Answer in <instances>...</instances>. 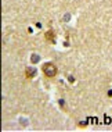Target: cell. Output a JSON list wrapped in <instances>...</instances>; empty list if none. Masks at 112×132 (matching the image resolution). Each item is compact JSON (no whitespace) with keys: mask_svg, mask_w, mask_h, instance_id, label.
I'll return each mask as SVG.
<instances>
[{"mask_svg":"<svg viewBox=\"0 0 112 132\" xmlns=\"http://www.w3.org/2000/svg\"><path fill=\"white\" fill-rule=\"evenodd\" d=\"M44 38H46V40H48V42H50V43H55V38H54V32L53 31H47L46 32V35H44Z\"/></svg>","mask_w":112,"mask_h":132,"instance_id":"cell-3","label":"cell"},{"mask_svg":"<svg viewBox=\"0 0 112 132\" xmlns=\"http://www.w3.org/2000/svg\"><path fill=\"white\" fill-rule=\"evenodd\" d=\"M37 74V71H36V68H33V67H28V68L25 70V75H26V78H35V75Z\"/></svg>","mask_w":112,"mask_h":132,"instance_id":"cell-2","label":"cell"},{"mask_svg":"<svg viewBox=\"0 0 112 132\" xmlns=\"http://www.w3.org/2000/svg\"><path fill=\"white\" fill-rule=\"evenodd\" d=\"M39 59H40V57L37 56V54H32V57H30V61H32V63H37V61H39Z\"/></svg>","mask_w":112,"mask_h":132,"instance_id":"cell-4","label":"cell"},{"mask_svg":"<svg viewBox=\"0 0 112 132\" xmlns=\"http://www.w3.org/2000/svg\"><path fill=\"white\" fill-rule=\"evenodd\" d=\"M43 72L48 78H54L57 75V67L53 63H46V64H43Z\"/></svg>","mask_w":112,"mask_h":132,"instance_id":"cell-1","label":"cell"}]
</instances>
